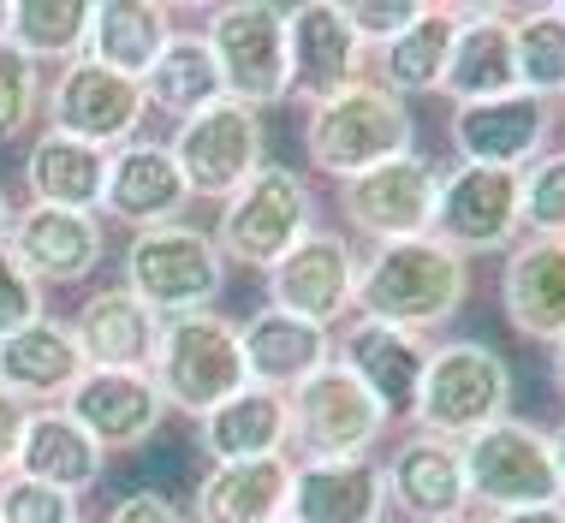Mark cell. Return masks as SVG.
<instances>
[{"instance_id": "1", "label": "cell", "mask_w": 565, "mask_h": 523, "mask_svg": "<svg viewBox=\"0 0 565 523\" xmlns=\"http://www.w3.org/2000/svg\"><path fill=\"white\" fill-rule=\"evenodd\" d=\"M470 298V262L452 256L435 238H405V244H375L370 256H358V298L351 310L405 328L417 340H429L435 328L465 310Z\"/></svg>"}, {"instance_id": "2", "label": "cell", "mask_w": 565, "mask_h": 523, "mask_svg": "<svg viewBox=\"0 0 565 523\" xmlns=\"http://www.w3.org/2000/svg\"><path fill=\"white\" fill-rule=\"evenodd\" d=\"M411 149H417V119H411V107L393 96V89H381L375 78L351 84V89L316 102L310 114H303V161L333 184L370 173L381 161H399Z\"/></svg>"}, {"instance_id": "3", "label": "cell", "mask_w": 565, "mask_h": 523, "mask_svg": "<svg viewBox=\"0 0 565 523\" xmlns=\"http://www.w3.org/2000/svg\"><path fill=\"white\" fill-rule=\"evenodd\" d=\"M149 381H156L161 405L179 417H209L215 405H226L233 393L250 387L244 375V345H238V321H226L215 310L196 316H167L156 357H149Z\"/></svg>"}, {"instance_id": "4", "label": "cell", "mask_w": 565, "mask_h": 523, "mask_svg": "<svg viewBox=\"0 0 565 523\" xmlns=\"http://www.w3.org/2000/svg\"><path fill=\"white\" fill-rule=\"evenodd\" d=\"M316 233V196L303 173L292 167L268 161L263 173L244 184L238 196H226L221 203V221H215V250L226 268H256L268 274L280 256H292L303 238Z\"/></svg>"}, {"instance_id": "5", "label": "cell", "mask_w": 565, "mask_h": 523, "mask_svg": "<svg viewBox=\"0 0 565 523\" xmlns=\"http://www.w3.org/2000/svg\"><path fill=\"white\" fill-rule=\"evenodd\" d=\"M512 417V369L482 340H440L429 345L417 387V428L440 440H470L477 428Z\"/></svg>"}, {"instance_id": "6", "label": "cell", "mask_w": 565, "mask_h": 523, "mask_svg": "<svg viewBox=\"0 0 565 523\" xmlns=\"http://www.w3.org/2000/svg\"><path fill=\"white\" fill-rule=\"evenodd\" d=\"M226 286V262L215 238L191 221H167L149 233H131L126 244V291L143 303L149 316H196L215 310Z\"/></svg>"}, {"instance_id": "7", "label": "cell", "mask_w": 565, "mask_h": 523, "mask_svg": "<svg viewBox=\"0 0 565 523\" xmlns=\"http://www.w3.org/2000/svg\"><path fill=\"white\" fill-rule=\"evenodd\" d=\"M458 458H465L470 505H482V517L530 512V505H565L554 452H547V428L524 417H500L477 428L470 440H458Z\"/></svg>"}, {"instance_id": "8", "label": "cell", "mask_w": 565, "mask_h": 523, "mask_svg": "<svg viewBox=\"0 0 565 523\" xmlns=\"http://www.w3.org/2000/svg\"><path fill=\"white\" fill-rule=\"evenodd\" d=\"M209 54H215L221 89L256 114L292 102V49H286V7L268 0H226L209 12L203 30Z\"/></svg>"}, {"instance_id": "9", "label": "cell", "mask_w": 565, "mask_h": 523, "mask_svg": "<svg viewBox=\"0 0 565 523\" xmlns=\"http://www.w3.org/2000/svg\"><path fill=\"white\" fill-rule=\"evenodd\" d=\"M167 156H173V167H179V179H185L191 196L226 203V196H238L244 184L268 167V126H263L256 107L221 96V102L196 107L191 119H179Z\"/></svg>"}, {"instance_id": "10", "label": "cell", "mask_w": 565, "mask_h": 523, "mask_svg": "<svg viewBox=\"0 0 565 523\" xmlns=\"http://www.w3.org/2000/svg\"><path fill=\"white\" fill-rule=\"evenodd\" d=\"M292 410V435H286V458L292 465H322V458H375L381 435H387V410L363 393L358 375L340 363H322L310 381L286 393Z\"/></svg>"}, {"instance_id": "11", "label": "cell", "mask_w": 565, "mask_h": 523, "mask_svg": "<svg viewBox=\"0 0 565 523\" xmlns=\"http://www.w3.org/2000/svg\"><path fill=\"white\" fill-rule=\"evenodd\" d=\"M435 244L452 256H507L524 238V173L500 167H440V196H435Z\"/></svg>"}, {"instance_id": "12", "label": "cell", "mask_w": 565, "mask_h": 523, "mask_svg": "<svg viewBox=\"0 0 565 523\" xmlns=\"http://www.w3.org/2000/svg\"><path fill=\"white\" fill-rule=\"evenodd\" d=\"M340 191V221L363 244H405V238H429L435 233V196H440V167L429 156H399L381 161L370 173L333 184Z\"/></svg>"}, {"instance_id": "13", "label": "cell", "mask_w": 565, "mask_h": 523, "mask_svg": "<svg viewBox=\"0 0 565 523\" xmlns=\"http://www.w3.org/2000/svg\"><path fill=\"white\" fill-rule=\"evenodd\" d=\"M42 107H49V131L78 137V143L102 149V156L137 143V131H143V119H149L143 84L119 78V72L96 66V60L60 66L54 84L42 89Z\"/></svg>"}, {"instance_id": "14", "label": "cell", "mask_w": 565, "mask_h": 523, "mask_svg": "<svg viewBox=\"0 0 565 523\" xmlns=\"http://www.w3.org/2000/svg\"><path fill=\"white\" fill-rule=\"evenodd\" d=\"M263 286L268 310L333 333L340 321H351V298H358V244L333 226H316L292 256H280L263 274Z\"/></svg>"}, {"instance_id": "15", "label": "cell", "mask_w": 565, "mask_h": 523, "mask_svg": "<svg viewBox=\"0 0 565 523\" xmlns=\"http://www.w3.org/2000/svg\"><path fill=\"white\" fill-rule=\"evenodd\" d=\"M447 137H452V156L465 167L524 173V167H536L547 156V137H554V102L512 89V96H500V102L452 107Z\"/></svg>"}, {"instance_id": "16", "label": "cell", "mask_w": 565, "mask_h": 523, "mask_svg": "<svg viewBox=\"0 0 565 523\" xmlns=\"http://www.w3.org/2000/svg\"><path fill=\"white\" fill-rule=\"evenodd\" d=\"M286 49H292V102H303V107L370 78V49L351 30L340 0L286 7Z\"/></svg>"}, {"instance_id": "17", "label": "cell", "mask_w": 565, "mask_h": 523, "mask_svg": "<svg viewBox=\"0 0 565 523\" xmlns=\"http://www.w3.org/2000/svg\"><path fill=\"white\" fill-rule=\"evenodd\" d=\"M387 476V505L405 523H458L470 517V488H465V458L458 440H440L429 428H411V435L381 458Z\"/></svg>"}, {"instance_id": "18", "label": "cell", "mask_w": 565, "mask_h": 523, "mask_svg": "<svg viewBox=\"0 0 565 523\" xmlns=\"http://www.w3.org/2000/svg\"><path fill=\"white\" fill-rule=\"evenodd\" d=\"M333 363L363 381V393L387 410V423L417 417V387H423V363H429V340H417V333H405V328H387V321H370V316H351L340 328Z\"/></svg>"}, {"instance_id": "19", "label": "cell", "mask_w": 565, "mask_h": 523, "mask_svg": "<svg viewBox=\"0 0 565 523\" xmlns=\"http://www.w3.org/2000/svg\"><path fill=\"white\" fill-rule=\"evenodd\" d=\"M60 410H66L102 452H137V446H149L167 423L156 381L149 375H114V369H84V375L72 381V393L60 398Z\"/></svg>"}, {"instance_id": "20", "label": "cell", "mask_w": 565, "mask_h": 523, "mask_svg": "<svg viewBox=\"0 0 565 523\" xmlns=\"http://www.w3.org/2000/svg\"><path fill=\"white\" fill-rule=\"evenodd\" d=\"M7 250L19 256V268L49 286H84L102 268V214H72V209H42L24 203L12 214Z\"/></svg>"}, {"instance_id": "21", "label": "cell", "mask_w": 565, "mask_h": 523, "mask_svg": "<svg viewBox=\"0 0 565 523\" xmlns=\"http://www.w3.org/2000/svg\"><path fill=\"white\" fill-rule=\"evenodd\" d=\"M191 209V191L179 179L167 143L156 137H137V143L114 149L108 156V191H102V221H119L131 233H149V226H167Z\"/></svg>"}, {"instance_id": "22", "label": "cell", "mask_w": 565, "mask_h": 523, "mask_svg": "<svg viewBox=\"0 0 565 523\" xmlns=\"http://www.w3.org/2000/svg\"><path fill=\"white\" fill-rule=\"evenodd\" d=\"M500 310L524 340H565V238H518L500 268Z\"/></svg>"}, {"instance_id": "23", "label": "cell", "mask_w": 565, "mask_h": 523, "mask_svg": "<svg viewBox=\"0 0 565 523\" xmlns=\"http://www.w3.org/2000/svg\"><path fill=\"white\" fill-rule=\"evenodd\" d=\"M512 89H518L512 7H458V36L447 54L440 96H452V107H470V102H500Z\"/></svg>"}, {"instance_id": "24", "label": "cell", "mask_w": 565, "mask_h": 523, "mask_svg": "<svg viewBox=\"0 0 565 523\" xmlns=\"http://www.w3.org/2000/svg\"><path fill=\"white\" fill-rule=\"evenodd\" d=\"M78 340L84 369H114V375H149L161 340V316H149L126 286H102L84 298V310L66 321Z\"/></svg>"}, {"instance_id": "25", "label": "cell", "mask_w": 565, "mask_h": 523, "mask_svg": "<svg viewBox=\"0 0 565 523\" xmlns=\"http://www.w3.org/2000/svg\"><path fill=\"white\" fill-rule=\"evenodd\" d=\"M286 523H387V476H381V458L292 465Z\"/></svg>"}, {"instance_id": "26", "label": "cell", "mask_w": 565, "mask_h": 523, "mask_svg": "<svg viewBox=\"0 0 565 523\" xmlns=\"http://www.w3.org/2000/svg\"><path fill=\"white\" fill-rule=\"evenodd\" d=\"M292 505V458H244V465H209L196 482V523H286Z\"/></svg>"}, {"instance_id": "27", "label": "cell", "mask_w": 565, "mask_h": 523, "mask_svg": "<svg viewBox=\"0 0 565 523\" xmlns=\"http://www.w3.org/2000/svg\"><path fill=\"white\" fill-rule=\"evenodd\" d=\"M78 375H84L78 340H72V328L54 321V316H36L30 328L0 340V393L24 398L30 410L66 398Z\"/></svg>"}, {"instance_id": "28", "label": "cell", "mask_w": 565, "mask_h": 523, "mask_svg": "<svg viewBox=\"0 0 565 523\" xmlns=\"http://www.w3.org/2000/svg\"><path fill=\"white\" fill-rule=\"evenodd\" d=\"M238 345H244V375H250V387H268V393H292L298 381H310L322 363H333V333L268 310V303L238 328Z\"/></svg>"}, {"instance_id": "29", "label": "cell", "mask_w": 565, "mask_h": 523, "mask_svg": "<svg viewBox=\"0 0 565 523\" xmlns=\"http://www.w3.org/2000/svg\"><path fill=\"white\" fill-rule=\"evenodd\" d=\"M12 476H30V482H42V488H60V494L84 500L89 488H102V476H108V452H102L66 410H30L24 440H19V470Z\"/></svg>"}, {"instance_id": "30", "label": "cell", "mask_w": 565, "mask_h": 523, "mask_svg": "<svg viewBox=\"0 0 565 523\" xmlns=\"http://www.w3.org/2000/svg\"><path fill=\"white\" fill-rule=\"evenodd\" d=\"M286 435H292V410H286V393H268V387H244L209 417H196V446H203L209 465L280 458Z\"/></svg>"}, {"instance_id": "31", "label": "cell", "mask_w": 565, "mask_h": 523, "mask_svg": "<svg viewBox=\"0 0 565 523\" xmlns=\"http://www.w3.org/2000/svg\"><path fill=\"white\" fill-rule=\"evenodd\" d=\"M173 7L161 0H102L96 19H89V42H84V60L119 72V78L143 84L149 66L161 60V49L173 42Z\"/></svg>"}, {"instance_id": "32", "label": "cell", "mask_w": 565, "mask_h": 523, "mask_svg": "<svg viewBox=\"0 0 565 523\" xmlns=\"http://www.w3.org/2000/svg\"><path fill=\"white\" fill-rule=\"evenodd\" d=\"M24 184L30 203L42 209H72V214H102V191H108V156L78 143V137L42 131L24 149Z\"/></svg>"}, {"instance_id": "33", "label": "cell", "mask_w": 565, "mask_h": 523, "mask_svg": "<svg viewBox=\"0 0 565 523\" xmlns=\"http://www.w3.org/2000/svg\"><path fill=\"white\" fill-rule=\"evenodd\" d=\"M452 36H458V7L447 0H429L423 7V19L405 30V36H393L387 49H375V66L370 78L381 89H393V96H435L440 78H447V54H452Z\"/></svg>"}, {"instance_id": "34", "label": "cell", "mask_w": 565, "mask_h": 523, "mask_svg": "<svg viewBox=\"0 0 565 523\" xmlns=\"http://www.w3.org/2000/svg\"><path fill=\"white\" fill-rule=\"evenodd\" d=\"M221 96L226 89H221V72H215V54H209L203 30H179L143 78L149 114H167V119H191L196 107H209Z\"/></svg>"}, {"instance_id": "35", "label": "cell", "mask_w": 565, "mask_h": 523, "mask_svg": "<svg viewBox=\"0 0 565 523\" xmlns=\"http://www.w3.org/2000/svg\"><path fill=\"white\" fill-rule=\"evenodd\" d=\"M89 19H96L89 0H12L7 42L36 66H72V60H84Z\"/></svg>"}, {"instance_id": "36", "label": "cell", "mask_w": 565, "mask_h": 523, "mask_svg": "<svg viewBox=\"0 0 565 523\" xmlns=\"http://www.w3.org/2000/svg\"><path fill=\"white\" fill-rule=\"evenodd\" d=\"M512 60L518 89L554 102L565 96V12L559 7H512Z\"/></svg>"}, {"instance_id": "37", "label": "cell", "mask_w": 565, "mask_h": 523, "mask_svg": "<svg viewBox=\"0 0 565 523\" xmlns=\"http://www.w3.org/2000/svg\"><path fill=\"white\" fill-rule=\"evenodd\" d=\"M42 114V66L24 60L12 42H0V143L24 137Z\"/></svg>"}, {"instance_id": "38", "label": "cell", "mask_w": 565, "mask_h": 523, "mask_svg": "<svg viewBox=\"0 0 565 523\" xmlns=\"http://www.w3.org/2000/svg\"><path fill=\"white\" fill-rule=\"evenodd\" d=\"M524 233L565 238V149H547L524 173Z\"/></svg>"}, {"instance_id": "39", "label": "cell", "mask_w": 565, "mask_h": 523, "mask_svg": "<svg viewBox=\"0 0 565 523\" xmlns=\"http://www.w3.org/2000/svg\"><path fill=\"white\" fill-rule=\"evenodd\" d=\"M0 523H84L78 500L60 494V488H42L30 476H7L0 482Z\"/></svg>"}, {"instance_id": "40", "label": "cell", "mask_w": 565, "mask_h": 523, "mask_svg": "<svg viewBox=\"0 0 565 523\" xmlns=\"http://www.w3.org/2000/svg\"><path fill=\"white\" fill-rule=\"evenodd\" d=\"M351 30L363 36V49H387L393 36H405L411 24L423 19V7L429 0H340Z\"/></svg>"}, {"instance_id": "41", "label": "cell", "mask_w": 565, "mask_h": 523, "mask_svg": "<svg viewBox=\"0 0 565 523\" xmlns=\"http://www.w3.org/2000/svg\"><path fill=\"white\" fill-rule=\"evenodd\" d=\"M36 316H49V310H42V286L30 280V274L19 268V256L0 244V340L19 333V328H30Z\"/></svg>"}, {"instance_id": "42", "label": "cell", "mask_w": 565, "mask_h": 523, "mask_svg": "<svg viewBox=\"0 0 565 523\" xmlns=\"http://www.w3.org/2000/svg\"><path fill=\"white\" fill-rule=\"evenodd\" d=\"M102 523H191V517L179 512L167 494H156V488H149V494H126Z\"/></svg>"}, {"instance_id": "43", "label": "cell", "mask_w": 565, "mask_h": 523, "mask_svg": "<svg viewBox=\"0 0 565 523\" xmlns=\"http://www.w3.org/2000/svg\"><path fill=\"white\" fill-rule=\"evenodd\" d=\"M24 423H30V405L12 393H0V482L19 470V440H24Z\"/></svg>"}, {"instance_id": "44", "label": "cell", "mask_w": 565, "mask_h": 523, "mask_svg": "<svg viewBox=\"0 0 565 523\" xmlns=\"http://www.w3.org/2000/svg\"><path fill=\"white\" fill-rule=\"evenodd\" d=\"M488 523H565V505H530V512H507V517H488Z\"/></svg>"}, {"instance_id": "45", "label": "cell", "mask_w": 565, "mask_h": 523, "mask_svg": "<svg viewBox=\"0 0 565 523\" xmlns=\"http://www.w3.org/2000/svg\"><path fill=\"white\" fill-rule=\"evenodd\" d=\"M547 452H554V476H559V500H565V423L547 428Z\"/></svg>"}, {"instance_id": "46", "label": "cell", "mask_w": 565, "mask_h": 523, "mask_svg": "<svg viewBox=\"0 0 565 523\" xmlns=\"http://www.w3.org/2000/svg\"><path fill=\"white\" fill-rule=\"evenodd\" d=\"M547 375H554V393L565 398V340L547 345Z\"/></svg>"}, {"instance_id": "47", "label": "cell", "mask_w": 565, "mask_h": 523, "mask_svg": "<svg viewBox=\"0 0 565 523\" xmlns=\"http://www.w3.org/2000/svg\"><path fill=\"white\" fill-rule=\"evenodd\" d=\"M12 214H19V209H12L7 184H0V244H7V233H12Z\"/></svg>"}, {"instance_id": "48", "label": "cell", "mask_w": 565, "mask_h": 523, "mask_svg": "<svg viewBox=\"0 0 565 523\" xmlns=\"http://www.w3.org/2000/svg\"><path fill=\"white\" fill-rule=\"evenodd\" d=\"M7 24H12V0H0V42H7Z\"/></svg>"}, {"instance_id": "49", "label": "cell", "mask_w": 565, "mask_h": 523, "mask_svg": "<svg viewBox=\"0 0 565 523\" xmlns=\"http://www.w3.org/2000/svg\"><path fill=\"white\" fill-rule=\"evenodd\" d=\"M458 523H488V517H458Z\"/></svg>"}, {"instance_id": "50", "label": "cell", "mask_w": 565, "mask_h": 523, "mask_svg": "<svg viewBox=\"0 0 565 523\" xmlns=\"http://www.w3.org/2000/svg\"><path fill=\"white\" fill-rule=\"evenodd\" d=\"M559 114H565V96H559Z\"/></svg>"}, {"instance_id": "51", "label": "cell", "mask_w": 565, "mask_h": 523, "mask_svg": "<svg viewBox=\"0 0 565 523\" xmlns=\"http://www.w3.org/2000/svg\"><path fill=\"white\" fill-rule=\"evenodd\" d=\"M559 12H565V7H559Z\"/></svg>"}]
</instances>
